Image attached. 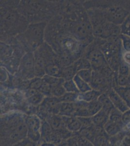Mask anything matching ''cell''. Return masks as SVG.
I'll return each mask as SVG.
<instances>
[{"label": "cell", "instance_id": "obj_1", "mask_svg": "<svg viewBox=\"0 0 130 146\" xmlns=\"http://www.w3.org/2000/svg\"><path fill=\"white\" fill-rule=\"evenodd\" d=\"M46 22L34 23L29 25L22 34V37L28 46L36 50L43 44Z\"/></svg>", "mask_w": 130, "mask_h": 146}, {"label": "cell", "instance_id": "obj_2", "mask_svg": "<svg viewBox=\"0 0 130 146\" xmlns=\"http://www.w3.org/2000/svg\"><path fill=\"white\" fill-rule=\"evenodd\" d=\"M86 49L84 55V58L89 60L93 70L100 71L102 68L107 66L108 63L106 59L102 50L99 47V44L90 45Z\"/></svg>", "mask_w": 130, "mask_h": 146}, {"label": "cell", "instance_id": "obj_3", "mask_svg": "<svg viewBox=\"0 0 130 146\" xmlns=\"http://www.w3.org/2000/svg\"><path fill=\"white\" fill-rule=\"evenodd\" d=\"M106 18L110 23L121 25L128 17L130 11L120 5H113L102 9Z\"/></svg>", "mask_w": 130, "mask_h": 146}, {"label": "cell", "instance_id": "obj_4", "mask_svg": "<svg viewBox=\"0 0 130 146\" xmlns=\"http://www.w3.org/2000/svg\"><path fill=\"white\" fill-rule=\"evenodd\" d=\"M18 73L24 79H33L35 76V60L34 54L31 52L25 54L20 62Z\"/></svg>", "mask_w": 130, "mask_h": 146}, {"label": "cell", "instance_id": "obj_5", "mask_svg": "<svg viewBox=\"0 0 130 146\" xmlns=\"http://www.w3.org/2000/svg\"><path fill=\"white\" fill-rule=\"evenodd\" d=\"M61 43L64 51L63 53L69 55L73 60H77L82 51V42L77 40L74 36H67L62 39Z\"/></svg>", "mask_w": 130, "mask_h": 146}, {"label": "cell", "instance_id": "obj_6", "mask_svg": "<svg viewBox=\"0 0 130 146\" xmlns=\"http://www.w3.org/2000/svg\"><path fill=\"white\" fill-rule=\"evenodd\" d=\"M27 128V137L37 142L41 138V123L40 118L36 115H28L24 119Z\"/></svg>", "mask_w": 130, "mask_h": 146}, {"label": "cell", "instance_id": "obj_7", "mask_svg": "<svg viewBox=\"0 0 130 146\" xmlns=\"http://www.w3.org/2000/svg\"><path fill=\"white\" fill-rule=\"evenodd\" d=\"M22 18L14 9L1 10V27L3 29L5 27L6 30L13 29L16 27L19 22L22 21Z\"/></svg>", "mask_w": 130, "mask_h": 146}, {"label": "cell", "instance_id": "obj_8", "mask_svg": "<svg viewBox=\"0 0 130 146\" xmlns=\"http://www.w3.org/2000/svg\"><path fill=\"white\" fill-rule=\"evenodd\" d=\"M111 80L106 78L100 72L93 70L90 85L92 89L102 92L108 89ZM103 93V92H102Z\"/></svg>", "mask_w": 130, "mask_h": 146}, {"label": "cell", "instance_id": "obj_9", "mask_svg": "<svg viewBox=\"0 0 130 146\" xmlns=\"http://www.w3.org/2000/svg\"><path fill=\"white\" fill-rule=\"evenodd\" d=\"M61 103L58 98L54 96L47 97L40 104L41 110L51 115H58Z\"/></svg>", "mask_w": 130, "mask_h": 146}, {"label": "cell", "instance_id": "obj_10", "mask_svg": "<svg viewBox=\"0 0 130 146\" xmlns=\"http://www.w3.org/2000/svg\"><path fill=\"white\" fill-rule=\"evenodd\" d=\"M108 95L114 107L120 112L124 113L130 109L123 99L113 88L108 91Z\"/></svg>", "mask_w": 130, "mask_h": 146}, {"label": "cell", "instance_id": "obj_11", "mask_svg": "<svg viewBox=\"0 0 130 146\" xmlns=\"http://www.w3.org/2000/svg\"><path fill=\"white\" fill-rule=\"evenodd\" d=\"M109 142L113 146H130V132L122 131L111 137Z\"/></svg>", "mask_w": 130, "mask_h": 146}, {"label": "cell", "instance_id": "obj_12", "mask_svg": "<svg viewBox=\"0 0 130 146\" xmlns=\"http://www.w3.org/2000/svg\"><path fill=\"white\" fill-rule=\"evenodd\" d=\"M67 129L71 133H78L82 128L79 118L76 116H62Z\"/></svg>", "mask_w": 130, "mask_h": 146}, {"label": "cell", "instance_id": "obj_13", "mask_svg": "<svg viewBox=\"0 0 130 146\" xmlns=\"http://www.w3.org/2000/svg\"><path fill=\"white\" fill-rule=\"evenodd\" d=\"M104 129L109 137H111L123 131L124 125L123 124L115 123L108 119L104 125Z\"/></svg>", "mask_w": 130, "mask_h": 146}, {"label": "cell", "instance_id": "obj_14", "mask_svg": "<svg viewBox=\"0 0 130 146\" xmlns=\"http://www.w3.org/2000/svg\"><path fill=\"white\" fill-rule=\"evenodd\" d=\"M48 123L51 128L55 131H62L67 129L62 116L58 115H51L47 117Z\"/></svg>", "mask_w": 130, "mask_h": 146}, {"label": "cell", "instance_id": "obj_15", "mask_svg": "<svg viewBox=\"0 0 130 146\" xmlns=\"http://www.w3.org/2000/svg\"><path fill=\"white\" fill-rule=\"evenodd\" d=\"M76 107L75 102H61L58 115L61 116H73L74 115Z\"/></svg>", "mask_w": 130, "mask_h": 146}, {"label": "cell", "instance_id": "obj_16", "mask_svg": "<svg viewBox=\"0 0 130 146\" xmlns=\"http://www.w3.org/2000/svg\"><path fill=\"white\" fill-rule=\"evenodd\" d=\"M113 89L123 99L130 109V84L125 86H120L113 84Z\"/></svg>", "mask_w": 130, "mask_h": 146}, {"label": "cell", "instance_id": "obj_17", "mask_svg": "<svg viewBox=\"0 0 130 146\" xmlns=\"http://www.w3.org/2000/svg\"><path fill=\"white\" fill-rule=\"evenodd\" d=\"M110 113L102 109L100 111L91 117L93 124L99 126L104 127L109 119Z\"/></svg>", "mask_w": 130, "mask_h": 146}, {"label": "cell", "instance_id": "obj_18", "mask_svg": "<svg viewBox=\"0 0 130 146\" xmlns=\"http://www.w3.org/2000/svg\"><path fill=\"white\" fill-rule=\"evenodd\" d=\"M102 93V92L94 89H92L86 93H80L79 100H83L87 102L96 101L98 100Z\"/></svg>", "mask_w": 130, "mask_h": 146}, {"label": "cell", "instance_id": "obj_19", "mask_svg": "<svg viewBox=\"0 0 130 146\" xmlns=\"http://www.w3.org/2000/svg\"><path fill=\"white\" fill-rule=\"evenodd\" d=\"M41 138L45 142H51L53 129L47 121H43L41 124Z\"/></svg>", "mask_w": 130, "mask_h": 146}, {"label": "cell", "instance_id": "obj_20", "mask_svg": "<svg viewBox=\"0 0 130 146\" xmlns=\"http://www.w3.org/2000/svg\"><path fill=\"white\" fill-rule=\"evenodd\" d=\"M62 68L57 63H49L45 68L46 75L56 78H61Z\"/></svg>", "mask_w": 130, "mask_h": 146}, {"label": "cell", "instance_id": "obj_21", "mask_svg": "<svg viewBox=\"0 0 130 146\" xmlns=\"http://www.w3.org/2000/svg\"><path fill=\"white\" fill-rule=\"evenodd\" d=\"M98 100L100 102L102 105V109L108 113H110L112 110L115 108L109 97L108 92H103L100 96Z\"/></svg>", "mask_w": 130, "mask_h": 146}, {"label": "cell", "instance_id": "obj_22", "mask_svg": "<svg viewBox=\"0 0 130 146\" xmlns=\"http://www.w3.org/2000/svg\"><path fill=\"white\" fill-rule=\"evenodd\" d=\"M77 73L76 69L73 64L68 66L62 68L61 78L64 79L65 81L73 80Z\"/></svg>", "mask_w": 130, "mask_h": 146}, {"label": "cell", "instance_id": "obj_23", "mask_svg": "<svg viewBox=\"0 0 130 146\" xmlns=\"http://www.w3.org/2000/svg\"><path fill=\"white\" fill-rule=\"evenodd\" d=\"M73 80L76 84L80 93H86V92L92 90V88L90 84L82 80L77 74L75 76Z\"/></svg>", "mask_w": 130, "mask_h": 146}, {"label": "cell", "instance_id": "obj_24", "mask_svg": "<svg viewBox=\"0 0 130 146\" xmlns=\"http://www.w3.org/2000/svg\"><path fill=\"white\" fill-rule=\"evenodd\" d=\"M77 72L80 70L89 69L92 68L89 60L84 57L79 58L73 63Z\"/></svg>", "mask_w": 130, "mask_h": 146}, {"label": "cell", "instance_id": "obj_25", "mask_svg": "<svg viewBox=\"0 0 130 146\" xmlns=\"http://www.w3.org/2000/svg\"><path fill=\"white\" fill-rule=\"evenodd\" d=\"M43 80L51 85V87L56 86L59 85L63 84L65 80L62 78H56L45 75L42 78Z\"/></svg>", "mask_w": 130, "mask_h": 146}, {"label": "cell", "instance_id": "obj_26", "mask_svg": "<svg viewBox=\"0 0 130 146\" xmlns=\"http://www.w3.org/2000/svg\"><path fill=\"white\" fill-rule=\"evenodd\" d=\"M79 94L80 93L66 92L62 96L58 98L61 102L74 103L79 100Z\"/></svg>", "mask_w": 130, "mask_h": 146}, {"label": "cell", "instance_id": "obj_27", "mask_svg": "<svg viewBox=\"0 0 130 146\" xmlns=\"http://www.w3.org/2000/svg\"><path fill=\"white\" fill-rule=\"evenodd\" d=\"M122 114L123 113L114 108L110 113L109 120L115 123L123 124L122 121Z\"/></svg>", "mask_w": 130, "mask_h": 146}, {"label": "cell", "instance_id": "obj_28", "mask_svg": "<svg viewBox=\"0 0 130 146\" xmlns=\"http://www.w3.org/2000/svg\"><path fill=\"white\" fill-rule=\"evenodd\" d=\"M45 98L44 95L38 91L35 95L27 98V100L30 104L34 106H38V105L41 104Z\"/></svg>", "mask_w": 130, "mask_h": 146}, {"label": "cell", "instance_id": "obj_29", "mask_svg": "<svg viewBox=\"0 0 130 146\" xmlns=\"http://www.w3.org/2000/svg\"><path fill=\"white\" fill-rule=\"evenodd\" d=\"M63 86L64 87L66 92L80 93L76 84L73 80L65 81L63 84Z\"/></svg>", "mask_w": 130, "mask_h": 146}, {"label": "cell", "instance_id": "obj_30", "mask_svg": "<svg viewBox=\"0 0 130 146\" xmlns=\"http://www.w3.org/2000/svg\"><path fill=\"white\" fill-rule=\"evenodd\" d=\"M93 69L92 68L89 69H84L80 70L78 72L77 74L81 78L82 80L90 84L92 77V73Z\"/></svg>", "mask_w": 130, "mask_h": 146}, {"label": "cell", "instance_id": "obj_31", "mask_svg": "<svg viewBox=\"0 0 130 146\" xmlns=\"http://www.w3.org/2000/svg\"><path fill=\"white\" fill-rule=\"evenodd\" d=\"M66 93V90L63 86V84L59 85L52 87L51 96L56 98H60Z\"/></svg>", "mask_w": 130, "mask_h": 146}, {"label": "cell", "instance_id": "obj_32", "mask_svg": "<svg viewBox=\"0 0 130 146\" xmlns=\"http://www.w3.org/2000/svg\"><path fill=\"white\" fill-rule=\"evenodd\" d=\"M121 34L125 35L130 38V19L127 17L124 22L120 25Z\"/></svg>", "mask_w": 130, "mask_h": 146}, {"label": "cell", "instance_id": "obj_33", "mask_svg": "<svg viewBox=\"0 0 130 146\" xmlns=\"http://www.w3.org/2000/svg\"><path fill=\"white\" fill-rule=\"evenodd\" d=\"M122 121L123 123V131L130 132V109L122 114Z\"/></svg>", "mask_w": 130, "mask_h": 146}, {"label": "cell", "instance_id": "obj_34", "mask_svg": "<svg viewBox=\"0 0 130 146\" xmlns=\"http://www.w3.org/2000/svg\"><path fill=\"white\" fill-rule=\"evenodd\" d=\"M51 90H52V87L51 85L43 80V84H42L38 91L40 93L44 95L45 96H47L49 97V96H51Z\"/></svg>", "mask_w": 130, "mask_h": 146}, {"label": "cell", "instance_id": "obj_35", "mask_svg": "<svg viewBox=\"0 0 130 146\" xmlns=\"http://www.w3.org/2000/svg\"><path fill=\"white\" fill-rule=\"evenodd\" d=\"M43 80L42 78L36 77L33 78L30 81V86L29 88L34 89L36 90H38L40 87L43 84Z\"/></svg>", "mask_w": 130, "mask_h": 146}, {"label": "cell", "instance_id": "obj_36", "mask_svg": "<svg viewBox=\"0 0 130 146\" xmlns=\"http://www.w3.org/2000/svg\"><path fill=\"white\" fill-rule=\"evenodd\" d=\"M122 49L126 51H130V38L127 36L121 34L119 36Z\"/></svg>", "mask_w": 130, "mask_h": 146}, {"label": "cell", "instance_id": "obj_37", "mask_svg": "<svg viewBox=\"0 0 130 146\" xmlns=\"http://www.w3.org/2000/svg\"><path fill=\"white\" fill-rule=\"evenodd\" d=\"M10 146H36V142L27 137Z\"/></svg>", "mask_w": 130, "mask_h": 146}, {"label": "cell", "instance_id": "obj_38", "mask_svg": "<svg viewBox=\"0 0 130 146\" xmlns=\"http://www.w3.org/2000/svg\"><path fill=\"white\" fill-rule=\"evenodd\" d=\"M121 60L130 67V51H126L122 49L121 53Z\"/></svg>", "mask_w": 130, "mask_h": 146}, {"label": "cell", "instance_id": "obj_39", "mask_svg": "<svg viewBox=\"0 0 130 146\" xmlns=\"http://www.w3.org/2000/svg\"><path fill=\"white\" fill-rule=\"evenodd\" d=\"M77 117L81 122L82 125V128H89L93 125L91 117Z\"/></svg>", "mask_w": 130, "mask_h": 146}, {"label": "cell", "instance_id": "obj_40", "mask_svg": "<svg viewBox=\"0 0 130 146\" xmlns=\"http://www.w3.org/2000/svg\"><path fill=\"white\" fill-rule=\"evenodd\" d=\"M66 140L69 146H79V135H73Z\"/></svg>", "mask_w": 130, "mask_h": 146}, {"label": "cell", "instance_id": "obj_41", "mask_svg": "<svg viewBox=\"0 0 130 146\" xmlns=\"http://www.w3.org/2000/svg\"><path fill=\"white\" fill-rule=\"evenodd\" d=\"M79 146H95L89 140L79 135Z\"/></svg>", "mask_w": 130, "mask_h": 146}, {"label": "cell", "instance_id": "obj_42", "mask_svg": "<svg viewBox=\"0 0 130 146\" xmlns=\"http://www.w3.org/2000/svg\"><path fill=\"white\" fill-rule=\"evenodd\" d=\"M39 146H56V145L51 142H44L40 145Z\"/></svg>", "mask_w": 130, "mask_h": 146}, {"label": "cell", "instance_id": "obj_43", "mask_svg": "<svg viewBox=\"0 0 130 146\" xmlns=\"http://www.w3.org/2000/svg\"><path fill=\"white\" fill-rule=\"evenodd\" d=\"M56 146H69L68 145V142L67 140H63L61 141V142L58 143Z\"/></svg>", "mask_w": 130, "mask_h": 146}, {"label": "cell", "instance_id": "obj_44", "mask_svg": "<svg viewBox=\"0 0 130 146\" xmlns=\"http://www.w3.org/2000/svg\"><path fill=\"white\" fill-rule=\"evenodd\" d=\"M129 18L130 19V13H129Z\"/></svg>", "mask_w": 130, "mask_h": 146}]
</instances>
